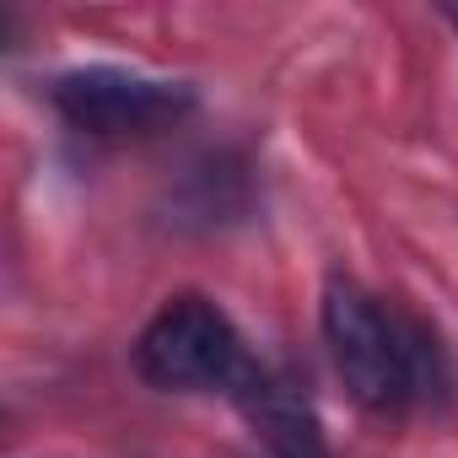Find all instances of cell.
<instances>
[{"label":"cell","mask_w":458,"mask_h":458,"mask_svg":"<svg viewBox=\"0 0 458 458\" xmlns=\"http://www.w3.org/2000/svg\"><path fill=\"white\" fill-rule=\"evenodd\" d=\"M324 340L335 356V372L345 377L351 399L372 415H394L410 399L426 394L431 377V335L399 313H388L372 292L356 281H329L324 286Z\"/></svg>","instance_id":"cell-1"},{"label":"cell","mask_w":458,"mask_h":458,"mask_svg":"<svg viewBox=\"0 0 458 458\" xmlns=\"http://www.w3.org/2000/svg\"><path fill=\"white\" fill-rule=\"evenodd\" d=\"M249 367L254 356L243 351L238 324L199 292L167 297L135 345V372L162 394H205V388L238 394Z\"/></svg>","instance_id":"cell-2"},{"label":"cell","mask_w":458,"mask_h":458,"mask_svg":"<svg viewBox=\"0 0 458 458\" xmlns=\"http://www.w3.org/2000/svg\"><path fill=\"white\" fill-rule=\"evenodd\" d=\"M49 103L81 135H146L157 124L183 119L194 108V87L167 81V76L119 71V65H87V71L55 76Z\"/></svg>","instance_id":"cell-3"},{"label":"cell","mask_w":458,"mask_h":458,"mask_svg":"<svg viewBox=\"0 0 458 458\" xmlns=\"http://www.w3.org/2000/svg\"><path fill=\"white\" fill-rule=\"evenodd\" d=\"M233 399L243 404V415H249V426L259 431V442H265L270 458H329L324 426H318L308 394H302L286 372L254 361Z\"/></svg>","instance_id":"cell-4"},{"label":"cell","mask_w":458,"mask_h":458,"mask_svg":"<svg viewBox=\"0 0 458 458\" xmlns=\"http://www.w3.org/2000/svg\"><path fill=\"white\" fill-rule=\"evenodd\" d=\"M442 17H447V22H453V28H458V6H447V12H442Z\"/></svg>","instance_id":"cell-5"}]
</instances>
